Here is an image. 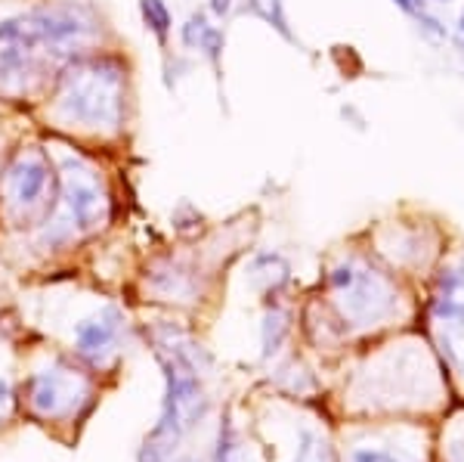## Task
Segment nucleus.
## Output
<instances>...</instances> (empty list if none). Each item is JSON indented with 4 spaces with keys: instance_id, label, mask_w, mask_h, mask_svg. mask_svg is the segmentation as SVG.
Wrapping results in <instances>:
<instances>
[{
    "instance_id": "aec40b11",
    "label": "nucleus",
    "mask_w": 464,
    "mask_h": 462,
    "mask_svg": "<svg viewBox=\"0 0 464 462\" xmlns=\"http://www.w3.org/2000/svg\"><path fill=\"white\" fill-rule=\"evenodd\" d=\"M459 34H461V41H464V10H461V22H459Z\"/></svg>"
},
{
    "instance_id": "9b49d317",
    "label": "nucleus",
    "mask_w": 464,
    "mask_h": 462,
    "mask_svg": "<svg viewBox=\"0 0 464 462\" xmlns=\"http://www.w3.org/2000/svg\"><path fill=\"white\" fill-rule=\"evenodd\" d=\"M248 10L254 13V16H260L264 22H269L276 32L291 41L288 19H285V4H282V0H248Z\"/></svg>"
},
{
    "instance_id": "f8f14e48",
    "label": "nucleus",
    "mask_w": 464,
    "mask_h": 462,
    "mask_svg": "<svg viewBox=\"0 0 464 462\" xmlns=\"http://www.w3.org/2000/svg\"><path fill=\"white\" fill-rule=\"evenodd\" d=\"M217 462H245V450L238 444V435L232 428L229 419L220 422V431H217V453H214Z\"/></svg>"
},
{
    "instance_id": "6e6552de",
    "label": "nucleus",
    "mask_w": 464,
    "mask_h": 462,
    "mask_svg": "<svg viewBox=\"0 0 464 462\" xmlns=\"http://www.w3.org/2000/svg\"><path fill=\"white\" fill-rule=\"evenodd\" d=\"M121 335H124V314L118 308H111V304H106V308H100L96 314H90L87 319H81L74 326V351L93 363V367H102L118 351Z\"/></svg>"
},
{
    "instance_id": "20e7f679",
    "label": "nucleus",
    "mask_w": 464,
    "mask_h": 462,
    "mask_svg": "<svg viewBox=\"0 0 464 462\" xmlns=\"http://www.w3.org/2000/svg\"><path fill=\"white\" fill-rule=\"evenodd\" d=\"M334 289V298L341 304V314L353 326H375L384 317L393 314L396 295L381 273L359 264H341L328 277Z\"/></svg>"
},
{
    "instance_id": "7ed1b4c3",
    "label": "nucleus",
    "mask_w": 464,
    "mask_h": 462,
    "mask_svg": "<svg viewBox=\"0 0 464 462\" xmlns=\"http://www.w3.org/2000/svg\"><path fill=\"white\" fill-rule=\"evenodd\" d=\"M109 214V199L102 192L96 174L78 162H65V190H63V211L47 230L44 242H65L72 236L96 230Z\"/></svg>"
},
{
    "instance_id": "f257e3e1",
    "label": "nucleus",
    "mask_w": 464,
    "mask_h": 462,
    "mask_svg": "<svg viewBox=\"0 0 464 462\" xmlns=\"http://www.w3.org/2000/svg\"><path fill=\"white\" fill-rule=\"evenodd\" d=\"M159 360L164 367V404L159 426L149 431L140 450V462H168L174 447L183 441V435L205 416L208 398L201 388L198 367L192 360L189 348H183L179 341H159Z\"/></svg>"
},
{
    "instance_id": "dca6fc26",
    "label": "nucleus",
    "mask_w": 464,
    "mask_h": 462,
    "mask_svg": "<svg viewBox=\"0 0 464 462\" xmlns=\"http://www.w3.org/2000/svg\"><path fill=\"white\" fill-rule=\"evenodd\" d=\"M396 6H400V10H406L409 16H424V13H428V6H424V0H393Z\"/></svg>"
},
{
    "instance_id": "0eeeda50",
    "label": "nucleus",
    "mask_w": 464,
    "mask_h": 462,
    "mask_svg": "<svg viewBox=\"0 0 464 462\" xmlns=\"http://www.w3.org/2000/svg\"><path fill=\"white\" fill-rule=\"evenodd\" d=\"M87 394V385L65 369H44L28 382V407L44 419L72 413L74 404Z\"/></svg>"
},
{
    "instance_id": "6ab92c4d",
    "label": "nucleus",
    "mask_w": 464,
    "mask_h": 462,
    "mask_svg": "<svg viewBox=\"0 0 464 462\" xmlns=\"http://www.w3.org/2000/svg\"><path fill=\"white\" fill-rule=\"evenodd\" d=\"M449 462H464V444L452 447V453H449Z\"/></svg>"
},
{
    "instance_id": "4468645a",
    "label": "nucleus",
    "mask_w": 464,
    "mask_h": 462,
    "mask_svg": "<svg viewBox=\"0 0 464 462\" xmlns=\"http://www.w3.org/2000/svg\"><path fill=\"white\" fill-rule=\"evenodd\" d=\"M295 462H334V457L319 435H313V431H301V447H297Z\"/></svg>"
},
{
    "instance_id": "9d476101",
    "label": "nucleus",
    "mask_w": 464,
    "mask_h": 462,
    "mask_svg": "<svg viewBox=\"0 0 464 462\" xmlns=\"http://www.w3.org/2000/svg\"><path fill=\"white\" fill-rule=\"evenodd\" d=\"M140 13H143L146 28L164 44L170 34V10L164 0H140Z\"/></svg>"
},
{
    "instance_id": "39448f33",
    "label": "nucleus",
    "mask_w": 464,
    "mask_h": 462,
    "mask_svg": "<svg viewBox=\"0 0 464 462\" xmlns=\"http://www.w3.org/2000/svg\"><path fill=\"white\" fill-rule=\"evenodd\" d=\"M41 59H56L34 10L0 22V84L22 87L41 69Z\"/></svg>"
},
{
    "instance_id": "1a4fd4ad",
    "label": "nucleus",
    "mask_w": 464,
    "mask_h": 462,
    "mask_svg": "<svg viewBox=\"0 0 464 462\" xmlns=\"http://www.w3.org/2000/svg\"><path fill=\"white\" fill-rule=\"evenodd\" d=\"M50 183V165L41 152H25L13 162V168L6 171V192L10 202L16 208H34L41 205L44 192Z\"/></svg>"
},
{
    "instance_id": "f03ea898",
    "label": "nucleus",
    "mask_w": 464,
    "mask_h": 462,
    "mask_svg": "<svg viewBox=\"0 0 464 462\" xmlns=\"http://www.w3.org/2000/svg\"><path fill=\"white\" fill-rule=\"evenodd\" d=\"M59 112L81 128H115L124 115V69L118 59L96 56L72 65L63 78Z\"/></svg>"
},
{
    "instance_id": "423d86ee",
    "label": "nucleus",
    "mask_w": 464,
    "mask_h": 462,
    "mask_svg": "<svg viewBox=\"0 0 464 462\" xmlns=\"http://www.w3.org/2000/svg\"><path fill=\"white\" fill-rule=\"evenodd\" d=\"M433 323L440 326L446 351L455 367L464 369V264L449 267L437 277L433 292Z\"/></svg>"
},
{
    "instance_id": "a211bd4d",
    "label": "nucleus",
    "mask_w": 464,
    "mask_h": 462,
    "mask_svg": "<svg viewBox=\"0 0 464 462\" xmlns=\"http://www.w3.org/2000/svg\"><path fill=\"white\" fill-rule=\"evenodd\" d=\"M211 10H214V16H227L232 10V0H211Z\"/></svg>"
},
{
    "instance_id": "2eb2a0df",
    "label": "nucleus",
    "mask_w": 464,
    "mask_h": 462,
    "mask_svg": "<svg viewBox=\"0 0 464 462\" xmlns=\"http://www.w3.org/2000/svg\"><path fill=\"white\" fill-rule=\"evenodd\" d=\"M350 462H406L391 450H381V447H356L350 453Z\"/></svg>"
},
{
    "instance_id": "f3484780",
    "label": "nucleus",
    "mask_w": 464,
    "mask_h": 462,
    "mask_svg": "<svg viewBox=\"0 0 464 462\" xmlns=\"http://www.w3.org/2000/svg\"><path fill=\"white\" fill-rule=\"evenodd\" d=\"M10 407H13V388L6 378H0V416L10 413Z\"/></svg>"
},
{
    "instance_id": "ddd939ff",
    "label": "nucleus",
    "mask_w": 464,
    "mask_h": 462,
    "mask_svg": "<svg viewBox=\"0 0 464 462\" xmlns=\"http://www.w3.org/2000/svg\"><path fill=\"white\" fill-rule=\"evenodd\" d=\"M285 335H288V314L285 310H269L264 319V354L269 357L273 351H279Z\"/></svg>"
}]
</instances>
